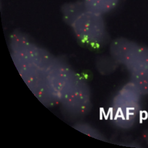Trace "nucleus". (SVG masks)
Listing matches in <instances>:
<instances>
[{
    "label": "nucleus",
    "instance_id": "obj_1",
    "mask_svg": "<svg viewBox=\"0 0 148 148\" xmlns=\"http://www.w3.org/2000/svg\"><path fill=\"white\" fill-rule=\"evenodd\" d=\"M119 2V0H83V3L87 9L103 14L114 9Z\"/></svg>",
    "mask_w": 148,
    "mask_h": 148
}]
</instances>
